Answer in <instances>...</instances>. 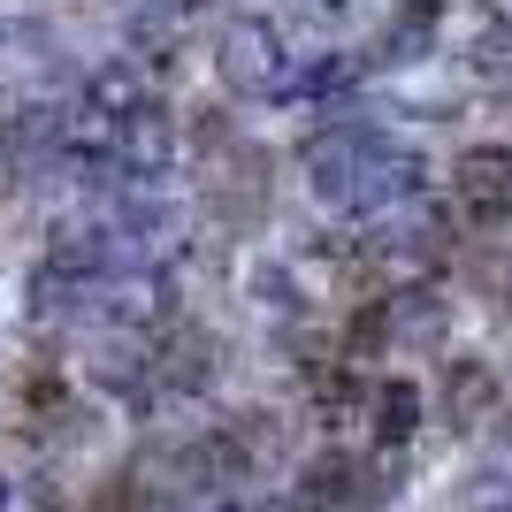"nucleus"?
Masks as SVG:
<instances>
[{
    "mask_svg": "<svg viewBox=\"0 0 512 512\" xmlns=\"http://www.w3.org/2000/svg\"><path fill=\"white\" fill-rule=\"evenodd\" d=\"M413 421H421V390L406 383V375H390V383H375V444L398 451L413 436Z\"/></svg>",
    "mask_w": 512,
    "mask_h": 512,
    "instance_id": "nucleus-3",
    "label": "nucleus"
},
{
    "mask_svg": "<svg viewBox=\"0 0 512 512\" xmlns=\"http://www.w3.org/2000/svg\"><path fill=\"white\" fill-rule=\"evenodd\" d=\"M306 176H314V192L337 214H360V222L367 214H398L413 192H421V161L375 123L321 130L314 146H306Z\"/></svg>",
    "mask_w": 512,
    "mask_h": 512,
    "instance_id": "nucleus-1",
    "label": "nucleus"
},
{
    "mask_svg": "<svg viewBox=\"0 0 512 512\" xmlns=\"http://www.w3.org/2000/svg\"><path fill=\"white\" fill-rule=\"evenodd\" d=\"M169 8H207V0H169Z\"/></svg>",
    "mask_w": 512,
    "mask_h": 512,
    "instance_id": "nucleus-4",
    "label": "nucleus"
},
{
    "mask_svg": "<svg viewBox=\"0 0 512 512\" xmlns=\"http://www.w3.org/2000/svg\"><path fill=\"white\" fill-rule=\"evenodd\" d=\"M0 512H8V482H0Z\"/></svg>",
    "mask_w": 512,
    "mask_h": 512,
    "instance_id": "nucleus-5",
    "label": "nucleus"
},
{
    "mask_svg": "<svg viewBox=\"0 0 512 512\" xmlns=\"http://www.w3.org/2000/svg\"><path fill=\"white\" fill-rule=\"evenodd\" d=\"M505 207H512V153L505 146L467 153V161H459V214L482 230V222H497Z\"/></svg>",
    "mask_w": 512,
    "mask_h": 512,
    "instance_id": "nucleus-2",
    "label": "nucleus"
}]
</instances>
